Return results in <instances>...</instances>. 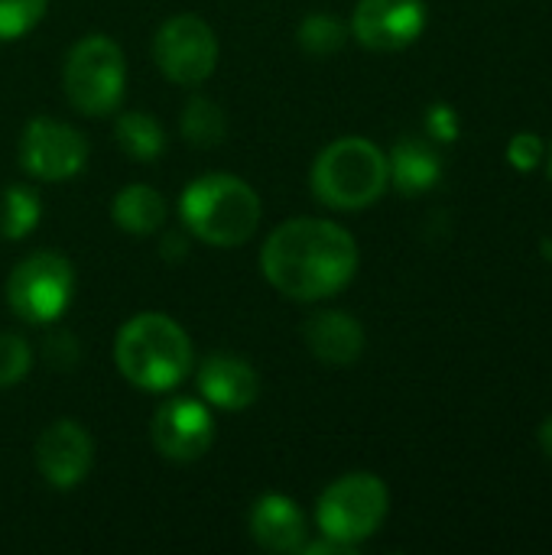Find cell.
Segmentation results:
<instances>
[{"instance_id": "obj_1", "label": "cell", "mask_w": 552, "mask_h": 555, "mask_svg": "<svg viewBox=\"0 0 552 555\" xmlns=\"http://www.w3.org/2000/svg\"><path fill=\"white\" fill-rule=\"evenodd\" d=\"M260 270L270 286L290 299H329L351 283L358 270V244L342 224L296 218L267 237Z\"/></svg>"}, {"instance_id": "obj_2", "label": "cell", "mask_w": 552, "mask_h": 555, "mask_svg": "<svg viewBox=\"0 0 552 555\" xmlns=\"http://www.w3.org/2000/svg\"><path fill=\"white\" fill-rule=\"evenodd\" d=\"M120 374L140 390H172L192 367V341L179 322L159 312L133 315L114 345Z\"/></svg>"}, {"instance_id": "obj_3", "label": "cell", "mask_w": 552, "mask_h": 555, "mask_svg": "<svg viewBox=\"0 0 552 555\" xmlns=\"http://www.w3.org/2000/svg\"><path fill=\"white\" fill-rule=\"evenodd\" d=\"M179 215L192 237L211 247H241L260 224V198L244 179L215 172L182 192Z\"/></svg>"}, {"instance_id": "obj_4", "label": "cell", "mask_w": 552, "mask_h": 555, "mask_svg": "<svg viewBox=\"0 0 552 555\" xmlns=\"http://www.w3.org/2000/svg\"><path fill=\"white\" fill-rule=\"evenodd\" d=\"M390 182L387 156L364 137H342L312 166V195L338 211L374 205Z\"/></svg>"}, {"instance_id": "obj_5", "label": "cell", "mask_w": 552, "mask_h": 555, "mask_svg": "<svg viewBox=\"0 0 552 555\" xmlns=\"http://www.w3.org/2000/svg\"><path fill=\"white\" fill-rule=\"evenodd\" d=\"M62 85L75 111L88 117L111 114L120 104L127 85V62L120 46L101 33L75 42L65 55Z\"/></svg>"}, {"instance_id": "obj_6", "label": "cell", "mask_w": 552, "mask_h": 555, "mask_svg": "<svg viewBox=\"0 0 552 555\" xmlns=\"http://www.w3.org/2000/svg\"><path fill=\"white\" fill-rule=\"evenodd\" d=\"M387 507H390L387 485L377 475L355 472L325 488L316 507V520H319L322 537L358 546L361 540L381 530Z\"/></svg>"}, {"instance_id": "obj_7", "label": "cell", "mask_w": 552, "mask_h": 555, "mask_svg": "<svg viewBox=\"0 0 552 555\" xmlns=\"http://www.w3.org/2000/svg\"><path fill=\"white\" fill-rule=\"evenodd\" d=\"M75 293V270L62 254L39 250L16 263L7 280L10 309L29 325H49L62 319Z\"/></svg>"}, {"instance_id": "obj_8", "label": "cell", "mask_w": 552, "mask_h": 555, "mask_svg": "<svg viewBox=\"0 0 552 555\" xmlns=\"http://www.w3.org/2000/svg\"><path fill=\"white\" fill-rule=\"evenodd\" d=\"M153 59L159 72L176 85H202L218 65L215 29L192 13L172 16L153 39Z\"/></svg>"}, {"instance_id": "obj_9", "label": "cell", "mask_w": 552, "mask_h": 555, "mask_svg": "<svg viewBox=\"0 0 552 555\" xmlns=\"http://www.w3.org/2000/svg\"><path fill=\"white\" fill-rule=\"evenodd\" d=\"M85 163H88V140L75 127L49 117H36L23 127L20 166L29 176L42 182H59L78 176Z\"/></svg>"}, {"instance_id": "obj_10", "label": "cell", "mask_w": 552, "mask_h": 555, "mask_svg": "<svg viewBox=\"0 0 552 555\" xmlns=\"http://www.w3.org/2000/svg\"><path fill=\"white\" fill-rule=\"evenodd\" d=\"M150 439L163 459L195 462L215 442V420L205 403L189 400V397H172L156 406Z\"/></svg>"}, {"instance_id": "obj_11", "label": "cell", "mask_w": 552, "mask_h": 555, "mask_svg": "<svg viewBox=\"0 0 552 555\" xmlns=\"http://www.w3.org/2000/svg\"><path fill=\"white\" fill-rule=\"evenodd\" d=\"M351 29L361 46L374 52H397L426 29L423 0H358Z\"/></svg>"}, {"instance_id": "obj_12", "label": "cell", "mask_w": 552, "mask_h": 555, "mask_svg": "<svg viewBox=\"0 0 552 555\" xmlns=\"http://www.w3.org/2000/svg\"><path fill=\"white\" fill-rule=\"evenodd\" d=\"M91 462H94L91 436L75 420H55L52 426H46V433L36 442V465L49 488L68 491L81 485L91 472Z\"/></svg>"}, {"instance_id": "obj_13", "label": "cell", "mask_w": 552, "mask_h": 555, "mask_svg": "<svg viewBox=\"0 0 552 555\" xmlns=\"http://www.w3.org/2000/svg\"><path fill=\"white\" fill-rule=\"evenodd\" d=\"M198 390L218 410H247L260 397L257 371L234 354H211L198 367Z\"/></svg>"}, {"instance_id": "obj_14", "label": "cell", "mask_w": 552, "mask_h": 555, "mask_svg": "<svg viewBox=\"0 0 552 555\" xmlns=\"http://www.w3.org/2000/svg\"><path fill=\"white\" fill-rule=\"evenodd\" d=\"M251 537L267 553H303L306 546V517L293 498L264 494L251 511Z\"/></svg>"}, {"instance_id": "obj_15", "label": "cell", "mask_w": 552, "mask_h": 555, "mask_svg": "<svg viewBox=\"0 0 552 555\" xmlns=\"http://www.w3.org/2000/svg\"><path fill=\"white\" fill-rule=\"evenodd\" d=\"M306 345L319 361L345 367L364 354V328L348 312H338V309L316 312L306 322Z\"/></svg>"}, {"instance_id": "obj_16", "label": "cell", "mask_w": 552, "mask_h": 555, "mask_svg": "<svg viewBox=\"0 0 552 555\" xmlns=\"http://www.w3.org/2000/svg\"><path fill=\"white\" fill-rule=\"evenodd\" d=\"M387 166H390V179H394L397 192H403L410 198L429 192L442 179V156L423 137L397 140L394 153L387 156Z\"/></svg>"}, {"instance_id": "obj_17", "label": "cell", "mask_w": 552, "mask_h": 555, "mask_svg": "<svg viewBox=\"0 0 552 555\" xmlns=\"http://www.w3.org/2000/svg\"><path fill=\"white\" fill-rule=\"evenodd\" d=\"M111 215L117 221L120 231L127 234H137V237H146V234H156L166 221V202L163 195L153 189V185H143V182H133V185H124L111 205Z\"/></svg>"}, {"instance_id": "obj_18", "label": "cell", "mask_w": 552, "mask_h": 555, "mask_svg": "<svg viewBox=\"0 0 552 555\" xmlns=\"http://www.w3.org/2000/svg\"><path fill=\"white\" fill-rule=\"evenodd\" d=\"M114 137H117V146L130 159H140V163H150L166 150V133H163L159 120L153 114H146V111L120 114L117 124H114Z\"/></svg>"}, {"instance_id": "obj_19", "label": "cell", "mask_w": 552, "mask_h": 555, "mask_svg": "<svg viewBox=\"0 0 552 555\" xmlns=\"http://www.w3.org/2000/svg\"><path fill=\"white\" fill-rule=\"evenodd\" d=\"M179 130L182 137L198 146V150H208V146H218L228 133V120H224V111L211 101V98H189L185 107H182V120H179Z\"/></svg>"}, {"instance_id": "obj_20", "label": "cell", "mask_w": 552, "mask_h": 555, "mask_svg": "<svg viewBox=\"0 0 552 555\" xmlns=\"http://www.w3.org/2000/svg\"><path fill=\"white\" fill-rule=\"evenodd\" d=\"M39 218H42V202L33 189L10 185L0 195V234L7 241H23L26 234H33Z\"/></svg>"}, {"instance_id": "obj_21", "label": "cell", "mask_w": 552, "mask_h": 555, "mask_svg": "<svg viewBox=\"0 0 552 555\" xmlns=\"http://www.w3.org/2000/svg\"><path fill=\"white\" fill-rule=\"evenodd\" d=\"M345 23L332 13H309L299 23V46L309 55H335L345 46Z\"/></svg>"}, {"instance_id": "obj_22", "label": "cell", "mask_w": 552, "mask_h": 555, "mask_svg": "<svg viewBox=\"0 0 552 555\" xmlns=\"http://www.w3.org/2000/svg\"><path fill=\"white\" fill-rule=\"evenodd\" d=\"M49 0H0V39L26 36L46 13Z\"/></svg>"}, {"instance_id": "obj_23", "label": "cell", "mask_w": 552, "mask_h": 555, "mask_svg": "<svg viewBox=\"0 0 552 555\" xmlns=\"http://www.w3.org/2000/svg\"><path fill=\"white\" fill-rule=\"evenodd\" d=\"M33 364V351L20 335L3 332L0 335V387H13L29 374Z\"/></svg>"}, {"instance_id": "obj_24", "label": "cell", "mask_w": 552, "mask_h": 555, "mask_svg": "<svg viewBox=\"0 0 552 555\" xmlns=\"http://www.w3.org/2000/svg\"><path fill=\"white\" fill-rule=\"evenodd\" d=\"M540 153H543V143H540V137H534V133L514 137L511 146H508V156H511V163H514L521 172H530V169L540 163Z\"/></svg>"}, {"instance_id": "obj_25", "label": "cell", "mask_w": 552, "mask_h": 555, "mask_svg": "<svg viewBox=\"0 0 552 555\" xmlns=\"http://www.w3.org/2000/svg\"><path fill=\"white\" fill-rule=\"evenodd\" d=\"M426 124H429V133H433V140H452V137L459 133V120H455L452 107H446V104H436V107H429V117H426Z\"/></svg>"}, {"instance_id": "obj_26", "label": "cell", "mask_w": 552, "mask_h": 555, "mask_svg": "<svg viewBox=\"0 0 552 555\" xmlns=\"http://www.w3.org/2000/svg\"><path fill=\"white\" fill-rule=\"evenodd\" d=\"M355 550H358V546L342 543V540H332V537H325V540H319V543H306V546H303V553L306 555H351Z\"/></svg>"}, {"instance_id": "obj_27", "label": "cell", "mask_w": 552, "mask_h": 555, "mask_svg": "<svg viewBox=\"0 0 552 555\" xmlns=\"http://www.w3.org/2000/svg\"><path fill=\"white\" fill-rule=\"evenodd\" d=\"M189 254V241L182 234H166L163 244H159V257L163 260H182Z\"/></svg>"}, {"instance_id": "obj_28", "label": "cell", "mask_w": 552, "mask_h": 555, "mask_svg": "<svg viewBox=\"0 0 552 555\" xmlns=\"http://www.w3.org/2000/svg\"><path fill=\"white\" fill-rule=\"evenodd\" d=\"M540 449L547 452V459H552V416L540 426Z\"/></svg>"}, {"instance_id": "obj_29", "label": "cell", "mask_w": 552, "mask_h": 555, "mask_svg": "<svg viewBox=\"0 0 552 555\" xmlns=\"http://www.w3.org/2000/svg\"><path fill=\"white\" fill-rule=\"evenodd\" d=\"M540 250H543V257H547V260L552 263V237H547V241H543V247H540Z\"/></svg>"}, {"instance_id": "obj_30", "label": "cell", "mask_w": 552, "mask_h": 555, "mask_svg": "<svg viewBox=\"0 0 552 555\" xmlns=\"http://www.w3.org/2000/svg\"><path fill=\"white\" fill-rule=\"evenodd\" d=\"M550 179H552V153H550Z\"/></svg>"}]
</instances>
